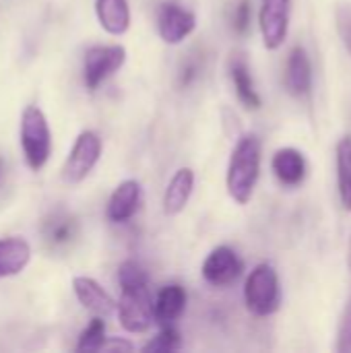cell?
I'll return each mask as SVG.
<instances>
[{
    "label": "cell",
    "mask_w": 351,
    "mask_h": 353,
    "mask_svg": "<svg viewBox=\"0 0 351 353\" xmlns=\"http://www.w3.org/2000/svg\"><path fill=\"white\" fill-rule=\"evenodd\" d=\"M120 302L118 319L124 331L145 333L155 321V302L149 290V277L145 269L134 261H124L118 269Z\"/></svg>",
    "instance_id": "obj_1"
},
{
    "label": "cell",
    "mask_w": 351,
    "mask_h": 353,
    "mask_svg": "<svg viewBox=\"0 0 351 353\" xmlns=\"http://www.w3.org/2000/svg\"><path fill=\"white\" fill-rule=\"evenodd\" d=\"M261 174V141L257 134H244L230 157L228 165V192L238 205L252 199Z\"/></svg>",
    "instance_id": "obj_2"
},
{
    "label": "cell",
    "mask_w": 351,
    "mask_h": 353,
    "mask_svg": "<svg viewBox=\"0 0 351 353\" xmlns=\"http://www.w3.org/2000/svg\"><path fill=\"white\" fill-rule=\"evenodd\" d=\"M21 149L25 163L37 172L52 155V132L46 114L37 105H27L21 114Z\"/></svg>",
    "instance_id": "obj_3"
},
{
    "label": "cell",
    "mask_w": 351,
    "mask_h": 353,
    "mask_svg": "<svg viewBox=\"0 0 351 353\" xmlns=\"http://www.w3.org/2000/svg\"><path fill=\"white\" fill-rule=\"evenodd\" d=\"M279 277L277 271L263 263L254 267V271L248 275L244 285V300L246 308L254 316H269L279 308Z\"/></svg>",
    "instance_id": "obj_4"
},
{
    "label": "cell",
    "mask_w": 351,
    "mask_h": 353,
    "mask_svg": "<svg viewBox=\"0 0 351 353\" xmlns=\"http://www.w3.org/2000/svg\"><path fill=\"white\" fill-rule=\"evenodd\" d=\"M101 157V139L93 130H85L77 137L64 165H62V180L66 184L83 182Z\"/></svg>",
    "instance_id": "obj_5"
},
{
    "label": "cell",
    "mask_w": 351,
    "mask_h": 353,
    "mask_svg": "<svg viewBox=\"0 0 351 353\" xmlns=\"http://www.w3.org/2000/svg\"><path fill=\"white\" fill-rule=\"evenodd\" d=\"M126 60V50L122 46H93L85 52L83 79L87 89L95 91L103 81L122 68Z\"/></svg>",
    "instance_id": "obj_6"
},
{
    "label": "cell",
    "mask_w": 351,
    "mask_h": 353,
    "mask_svg": "<svg viewBox=\"0 0 351 353\" xmlns=\"http://www.w3.org/2000/svg\"><path fill=\"white\" fill-rule=\"evenodd\" d=\"M244 263L236 250L228 246H217L203 263V279L213 288H225L236 283L242 277Z\"/></svg>",
    "instance_id": "obj_7"
},
{
    "label": "cell",
    "mask_w": 351,
    "mask_h": 353,
    "mask_svg": "<svg viewBox=\"0 0 351 353\" xmlns=\"http://www.w3.org/2000/svg\"><path fill=\"white\" fill-rule=\"evenodd\" d=\"M290 10L292 0H263L259 21L267 50H277L285 41L290 29Z\"/></svg>",
    "instance_id": "obj_8"
},
{
    "label": "cell",
    "mask_w": 351,
    "mask_h": 353,
    "mask_svg": "<svg viewBox=\"0 0 351 353\" xmlns=\"http://www.w3.org/2000/svg\"><path fill=\"white\" fill-rule=\"evenodd\" d=\"M197 27V17L188 8L176 4V2H166L159 8L157 14V29L159 35L166 43H180L184 37H188Z\"/></svg>",
    "instance_id": "obj_9"
},
{
    "label": "cell",
    "mask_w": 351,
    "mask_h": 353,
    "mask_svg": "<svg viewBox=\"0 0 351 353\" xmlns=\"http://www.w3.org/2000/svg\"><path fill=\"white\" fill-rule=\"evenodd\" d=\"M285 89L290 95L304 99L310 95L312 89V64L304 48L296 46L285 62V77H283Z\"/></svg>",
    "instance_id": "obj_10"
},
{
    "label": "cell",
    "mask_w": 351,
    "mask_h": 353,
    "mask_svg": "<svg viewBox=\"0 0 351 353\" xmlns=\"http://www.w3.org/2000/svg\"><path fill=\"white\" fill-rule=\"evenodd\" d=\"M72 290L77 300L83 304L85 310H89L95 316H110L116 310V304L112 300V296L91 277H74L72 279Z\"/></svg>",
    "instance_id": "obj_11"
},
{
    "label": "cell",
    "mask_w": 351,
    "mask_h": 353,
    "mask_svg": "<svg viewBox=\"0 0 351 353\" xmlns=\"http://www.w3.org/2000/svg\"><path fill=\"white\" fill-rule=\"evenodd\" d=\"M141 205V184L137 180H124L112 192L106 215L112 223H126Z\"/></svg>",
    "instance_id": "obj_12"
},
{
    "label": "cell",
    "mask_w": 351,
    "mask_h": 353,
    "mask_svg": "<svg viewBox=\"0 0 351 353\" xmlns=\"http://www.w3.org/2000/svg\"><path fill=\"white\" fill-rule=\"evenodd\" d=\"M41 234H43V240L48 242L50 248L64 250L79 236V223H77V219L70 213L54 211L41 223Z\"/></svg>",
    "instance_id": "obj_13"
},
{
    "label": "cell",
    "mask_w": 351,
    "mask_h": 353,
    "mask_svg": "<svg viewBox=\"0 0 351 353\" xmlns=\"http://www.w3.org/2000/svg\"><path fill=\"white\" fill-rule=\"evenodd\" d=\"M273 172L277 176V180L288 186V188H296L304 182L306 178V159L304 155L294 149V147H285V149H279L275 155H273Z\"/></svg>",
    "instance_id": "obj_14"
},
{
    "label": "cell",
    "mask_w": 351,
    "mask_h": 353,
    "mask_svg": "<svg viewBox=\"0 0 351 353\" xmlns=\"http://www.w3.org/2000/svg\"><path fill=\"white\" fill-rule=\"evenodd\" d=\"M31 261V246L23 238H0V279L19 275Z\"/></svg>",
    "instance_id": "obj_15"
},
{
    "label": "cell",
    "mask_w": 351,
    "mask_h": 353,
    "mask_svg": "<svg viewBox=\"0 0 351 353\" xmlns=\"http://www.w3.org/2000/svg\"><path fill=\"white\" fill-rule=\"evenodd\" d=\"M186 308V292L178 283L166 285L155 300V321L161 327H172Z\"/></svg>",
    "instance_id": "obj_16"
},
{
    "label": "cell",
    "mask_w": 351,
    "mask_h": 353,
    "mask_svg": "<svg viewBox=\"0 0 351 353\" xmlns=\"http://www.w3.org/2000/svg\"><path fill=\"white\" fill-rule=\"evenodd\" d=\"M194 188V174L190 168H182L174 174V178L170 180L166 194H163V211L168 215H178L184 211V207L188 205V199L192 194Z\"/></svg>",
    "instance_id": "obj_17"
},
{
    "label": "cell",
    "mask_w": 351,
    "mask_h": 353,
    "mask_svg": "<svg viewBox=\"0 0 351 353\" xmlns=\"http://www.w3.org/2000/svg\"><path fill=\"white\" fill-rule=\"evenodd\" d=\"M95 14L110 35H122L130 27L128 0H95Z\"/></svg>",
    "instance_id": "obj_18"
},
{
    "label": "cell",
    "mask_w": 351,
    "mask_h": 353,
    "mask_svg": "<svg viewBox=\"0 0 351 353\" xmlns=\"http://www.w3.org/2000/svg\"><path fill=\"white\" fill-rule=\"evenodd\" d=\"M230 77H232V83L236 87V95H238L240 103L246 110H261L263 101H261V95L254 89V81H252V74H250V68H248L244 56L232 58Z\"/></svg>",
    "instance_id": "obj_19"
},
{
    "label": "cell",
    "mask_w": 351,
    "mask_h": 353,
    "mask_svg": "<svg viewBox=\"0 0 351 353\" xmlns=\"http://www.w3.org/2000/svg\"><path fill=\"white\" fill-rule=\"evenodd\" d=\"M337 186L343 209L351 211V137L337 143Z\"/></svg>",
    "instance_id": "obj_20"
},
{
    "label": "cell",
    "mask_w": 351,
    "mask_h": 353,
    "mask_svg": "<svg viewBox=\"0 0 351 353\" xmlns=\"http://www.w3.org/2000/svg\"><path fill=\"white\" fill-rule=\"evenodd\" d=\"M103 343H106V323L101 316H95L87 325V329L81 333L77 350L79 352H101Z\"/></svg>",
    "instance_id": "obj_21"
},
{
    "label": "cell",
    "mask_w": 351,
    "mask_h": 353,
    "mask_svg": "<svg viewBox=\"0 0 351 353\" xmlns=\"http://www.w3.org/2000/svg\"><path fill=\"white\" fill-rule=\"evenodd\" d=\"M182 347V341H180V333L174 329V327H163V331L153 339L149 341L143 352L145 353H174Z\"/></svg>",
    "instance_id": "obj_22"
},
{
    "label": "cell",
    "mask_w": 351,
    "mask_h": 353,
    "mask_svg": "<svg viewBox=\"0 0 351 353\" xmlns=\"http://www.w3.org/2000/svg\"><path fill=\"white\" fill-rule=\"evenodd\" d=\"M335 21H337V31L339 37L345 46V50L351 54V6L350 4H339L335 10Z\"/></svg>",
    "instance_id": "obj_23"
},
{
    "label": "cell",
    "mask_w": 351,
    "mask_h": 353,
    "mask_svg": "<svg viewBox=\"0 0 351 353\" xmlns=\"http://www.w3.org/2000/svg\"><path fill=\"white\" fill-rule=\"evenodd\" d=\"M250 19H252V8L248 0H240L238 6L234 8V17H232V25L234 31L238 35H246L250 31Z\"/></svg>",
    "instance_id": "obj_24"
},
{
    "label": "cell",
    "mask_w": 351,
    "mask_h": 353,
    "mask_svg": "<svg viewBox=\"0 0 351 353\" xmlns=\"http://www.w3.org/2000/svg\"><path fill=\"white\" fill-rule=\"evenodd\" d=\"M337 352L351 353V302L348 304L341 323H339V335H337Z\"/></svg>",
    "instance_id": "obj_25"
},
{
    "label": "cell",
    "mask_w": 351,
    "mask_h": 353,
    "mask_svg": "<svg viewBox=\"0 0 351 353\" xmlns=\"http://www.w3.org/2000/svg\"><path fill=\"white\" fill-rule=\"evenodd\" d=\"M199 77V62L197 60H188L180 72V85L182 87H188L194 79Z\"/></svg>",
    "instance_id": "obj_26"
},
{
    "label": "cell",
    "mask_w": 351,
    "mask_h": 353,
    "mask_svg": "<svg viewBox=\"0 0 351 353\" xmlns=\"http://www.w3.org/2000/svg\"><path fill=\"white\" fill-rule=\"evenodd\" d=\"M103 350H106V352H112V350H124V352H130V350H132V345H130V343H126V341H116V339H112V341H106V343H103Z\"/></svg>",
    "instance_id": "obj_27"
},
{
    "label": "cell",
    "mask_w": 351,
    "mask_h": 353,
    "mask_svg": "<svg viewBox=\"0 0 351 353\" xmlns=\"http://www.w3.org/2000/svg\"><path fill=\"white\" fill-rule=\"evenodd\" d=\"M348 265H350V269H351V236H350V250H348Z\"/></svg>",
    "instance_id": "obj_28"
},
{
    "label": "cell",
    "mask_w": 351,
    "mask_h": 353,
    "mask_svg": "<svg viewBox=\"0 0 351 353\" xmlns=\"http://www.w3.org/2000/svg\"><path fill=\"white\" fill-rule=\"evenodd\" d=\"M0 176H2V161H0Z\"/></svg>",
    "instance_id": "obj_29"
}]
</instances>
